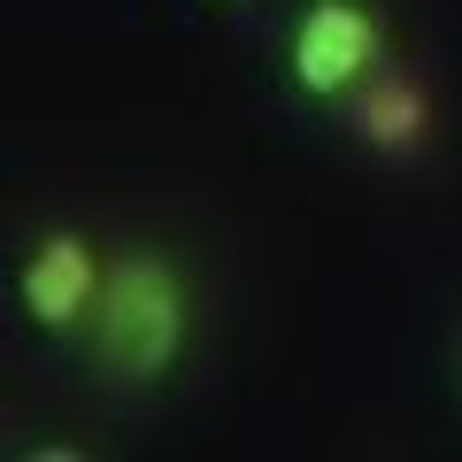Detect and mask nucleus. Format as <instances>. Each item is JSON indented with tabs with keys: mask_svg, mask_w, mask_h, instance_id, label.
<instances>
[{
	"mask_svg": "<svg viewBox=\"0 0 462 462\" xmlns=\"http://www.w3.org/2000/svg\"><path fill=\"white\" fill-rule=\"evenodd\" d=\"M200 346V278L178 247L162 239H124L108 247L93 324L78 339V363L108 393H162Z\"/></svg>",
	"mask_w": 462,
	"mask_h": 462,
	"instance_id": "obj_1",
	"label": "nucleus"
},
{
	"mask_svg": "<svg viewBox=\"0 0 462 462\" xmlns=\"http://www.w3.org/2000/svg\"><path fill=\"white\" fill-rule=\"evenodd\" d=\"M385 62H401L393 47V8L385 0H293L278 32V85L293 108L339 116Z\"/></svg>",
	"mask_w": 462,
	"mask_h": 462,
	"instance_id": "obj_2",
	"label": "nucleus"
},
{
	"mask_svg": "<svg viewBox=\"0 0 462 462\" xmlns=\"http://www.w3.org/2000/svg\"><path fill=\"white\" fill-rule=\"evenodd\" d=\"M100 278H108V247H100L85 224L54 216V224H39L32 239L16 247V270H8V309H16V324L32 331V339L78 346L85 324H93Z\"/></svg>",
	"mask_w": 462,
	"mask_h": 462,
	"instance_id": "obj_3",
	"label": "nucleus"
},
{
	"mask_svg": "<svg viewBox=\"0 0 462 462\" xmlns=\"http://www.w3.org/2000/svg\"><path fill=\"white\" fill-rule=\"evenodd\" d=\"M339 132H346V147L370 154V162L416 170L431 154V139H439V93H431V78L416 62H385L378 78L339 108Z\"/></svg>",
	"mask_w": 462,
	"mask_h": 462,
	"instance_id": "obj_4",
	"label": "nucleus"
},
{
	"mask_svg": "<svg viewBox=\"0 0 462 462\" xmlns=\"http://www.w3.org/2000/svg\"><path fill=\"white\" fill-rule=\"evenodd\" d=\"M208 8H224V16H231V8H254V0H208Z\"/></svg>",
	"mask_w": 462,
	"mask_h": 462,
	"instance_id": "obj_5",
	"label": "nucleus"
},
{
	"mask_svg": "<svg viewBox=\"0 0 462 462\" xmlns=\"http://www.w3.org/2000/svg\"><path fill=\"white\" fill-rule=\"evenodd\" d=\"M455 378H462V339H455Z\"/></svg>",
	"mask_w": 462,
	"mask_h": 462,
	"instance_id": "obj_6",
	"label": "nucleus"
}]
</instances>
